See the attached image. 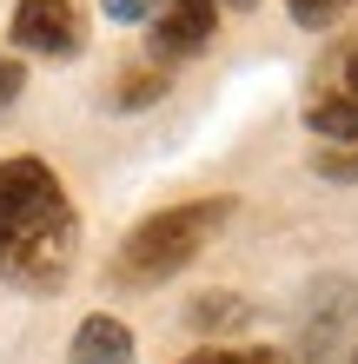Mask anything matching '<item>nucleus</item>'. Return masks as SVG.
Listing matches in <instances>:
<instances>
[{"label":"nucleus","mask_w":358,"mask_h":364,"mask_svg":"<svg viewBox=\"0 0 358 364\" xmlns=\"http://www.w3.org/2000/svg\"><path fill=\"white\" fill-rule=\"evenodd\" d=\"M80 259V212L47 159H0V278L20 291H60Z\"/></svg>","instance_id":"1"},{"label":"nucleus","mask_w":358,"mask_h":364,"mask_svg":"<svg viewBox=\"0 0 358 364\" xmlns=\"http://www.w3.org/2000/svg\"><path fill=\"white\" fill-rule=\"evenodd\" d=\"M233 212H239V205L219 199V192H213V199H186V205L146 212V219L120 239L107 278H113L120 291H153V285H166V278H179L226 225H233Z\"/></svg>","instance_id":"2"},{"label":"nucleus","mask_w":358,"mask_h":364,"mask_svg":"<svg viewBox=\"0 0 358 364\" xmlns=\"http://www.w3.org/2000/svg\"><path fill=\"white\" fill-rule=\"evenodd\" d=\"M305 126L325 146L358 139V20H345V33L319 53V67L305 80Z\"/></svg>","instance_id":"3"},{"label":"nucleus","mask_w":358,"mask_h":364,"mask_svg":"<svg viewBox=\"0 0 358 364\" xmlns=\"http://www.w3.org/2000/svg\"><path fill=\"white\" fill-rule=\"evenodd\" d=\"M7 33H14V47L33 53V60H73L87 47V20H80L73 0H14Z\"/></svg>","instance_id":"4"},{"label":"nucleus","mask_w":358,"mask_h":364,"mask_svg":"<svg viewBox=\"0 0 358 364\" xmlns=\"http://www.w3.org/2000/svg\"><path fill=\"white\" fill-rule=\"evenodd\" d=\"M219 14H226V0H166V14L153 20V60L159 67L193 60L219 33Z\"/></svg>","instance_id":"5"},{"label":"nucleus","mask_w":358,"mask_h":364,"mask_svg":"<svg viewBox=\"0 0 358 364\" xmlns=\"http://www.w3.org/2000/svg\"><path fill=\"white\" fill-rule=\"evenodd\" d=\"M67 364H133V331H126L113 311L80 318V331L67 345Z\"/></svg>","instance_id":"6"},{"label":"nucleus","mask_w":358,"mask_h":364,"mask_svg":"<svg viewBox=\"0 0 358 364\" xmlns=\"http://www.w3.org/2000/svg\"><path fill=\"white\" fill-rule=\"evenodd\" d=\"M166 87H173V73L159 67V60H146V67H126L120 87H113V106H153Z\"/></svg>","instance_id":"7"},{"label":"nucleus","mask_w":358,"mask_h":364,"mask_svg":"<svg viewBox=\"0 0 358 364\" xmlns=\"http://www.w3.org/2000/svg\"><path fill=\"white\" fill-rule=\"evenodd\" d=\"M179 364H292V358L272 351V345H206V351L179 358Z\"/></svg>","instance_id":"8"},{"label":"nucleus","mask_w":358,"mask_h":364,"mask_svg":"<svg viewBox=\"0 0 358 364\" xmlns=\"http://www.w3.org/2000/svg\"><path fill=\"white\" fill-rule=\"evenodd\" d=\"M358 0H285V14L299 20V27H332V20H345Z\"/></svg>","instance_id":"9"},{"label":"nucleus","mask_w":358,"mask_h":364,"mask_svg":"<svg viewBox=\"0 0 358 364\" xmlns=\"http://www.w3.org/2000/svg\"><path fill=\"white\" fill-rule=\"evenodd\" d=\"M319 179L358 186V139H352V146H325V153H319Z\"/></svg>","instance_id":"10"},{"label":"nucleus","mask_w":358,"mask_h":364,"mask_svg":"<svg viewBox=\"0 0 358 364\" xmlns=\"http://www.w3.org/2000/svg\"><path fill=\"white\" fill-rule=\"evenodd\" d=\"M100 7H107V20H120V27H153L166 14V0H100Z\"/></svg>","instance_id":"11"},{"label":"nucleus","mask_w":358,"mask_h":364,"mask_svg":"<svg viewBox=\"0 0 358 364\" xmlns=\"http://www.w3.org/2000/svg\"><path fill=\"white\" fill-rule=\"evenodd\" d=\"M239 318H246V305H239V298H206V305L193 311V325H206V331H213V325H239Z\"/></svg>","instance_id":"12"},{"label":"nucleus","mask_w":358,"mask_h":364,"mask_svg":"<svg viewBox=\"0 0 358 364\" xmlns=\"http://www.w3.org/2000/svg\"><path fill=\"white\" fill-rule=\"evenodd\" d=\"M27 93V67H20V60H7L0 53V113H7V106Z\"/></svg>","instance_id":"13"},{"label":"nucleus","mask_w":358,"mask_h":364,"mask_svg":"<svg viewBox=\"0 0 358 364\" xmlns=\"http://www.w3.org/2000/svg\"><path fill=\"white\" fill-rule=\"evenodd\" d=\"M352 364H358V345H352Z\"/></svg>","instance_id":"14"}]
</instances>
